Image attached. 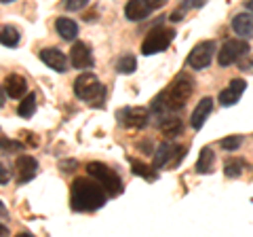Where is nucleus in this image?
<instances>
[{"instance_id": "6", "label": "nucleus", "mask_w": 253, "mask_h": 237, "mask_svg": "<svg viewBox=\"0 0 253 237\" xmlns=\"http://www.w3.org/2000/svg\"><path fill=\"white\" fill-rule=\"evenodd\" d=\"M249 55V43L247 38H236V41H226L221 45V49L217 53V61L221 68L232 66L234 61H241L243 58Z\"/></svg>"}, {"instance_id": "22", "label": "nucleus", "mask_w": 253, "mask_h": 237, "mask_svg": "<svg viewBox=\"0 0 253 237\" xmlns=\"http://www.w3.org/2000/svg\"><path fill=\"white\" fill-rule=\"evenodd\" d=\"M213 165H215V153L209 146H205L201 151V157L196 161V172L199 174H213Z\"/></svg>"}, {"instance_id": "31", "label": "nucleus", "mask_w": 253, "mask_h": 237, "mask_svg": "<svg viewBox=\"0 0 253 237\" xmlns=\"http://www.w3.org/2000/svg\"><path fill=\"white\" fill-rule=\"evenodd\" d=\"M148 2H150V6H152V9H161V6L167 4V0H148Z\"/></svg>"}, {"instance_id": "13", "label": "nucleus", "mask_w": 253, "mask_h": 237, "mask_svg": "<svg viewBox=\"0 0 253 237\" xmlns=\"http://www.w3.org/2000/svg\"><path fill=\"white\" fill-rule=\"evenodd\" d=\"M154 9L150 6L148 0H129L125 6V17L129 21H141L146 19Z\"/></svg>"}, {"instance_id": "29", "label": "nucleus", "mask_w": 253, "mask_h": 237, "mask_svg": "<svg viewBox=\"0 0 253 237\" xmlns=\"http://www.w3.org/2000/svg\"><path fill=\"white\" fill-rule=\"evenodd\" d=\"M205 2H207V0H186V2L179 6V11H181V13H186L188 9H199V6H203Z\"/></svg>"}, {"instance_id": "15", "label": "nucleus", "mask_w": 253, "mask_h": 237, "mask_svg": "<svg viewBox=\"0 0 253 237\" xmlns=\"http://www.w3.org/2000/svg\"><path fill=\"white\" fill-rule=\"evenodd\" d=\"M211 113H213V100L211 98H203L199 104H196L194 113H192V118H190L192 127L194 129H201L203 125H205V121L211 117Z\"/></svg>"}, {"instance_id": "25", "label": "nucleus", "mask_w": 253, "mask_h": 237, "mask_svg": "<svg viewBox=\"0 0 253 237\" xmlns=\"http://www.w3.org/2000/svg\"><path fill=\"white\" fill-rule=\"evenodd\" d=\"M0 45L17 47L19 45V32L13 26H2V28H0Z\"/></svg>"}, {"instance_id": "16", "label": "nucleus", "mask_w": 253, "mask_h": 237, "mask_svg": "<svg viewBox=\"0 0 253 237\" xmlns=\"http://www.w3.org/2000/svg\"><path fill=\"white\" fill-rule=\"evenodd\" d=\"M175 153H177V146L173 144V142H163V144L156 148V153H154V168L161 170L167 163H173Z\"/></svg>"}, {"instance_id": "19", "label": "nucleus", "mask_w": 253, "mask_h": 237, "mask_svg": "<svg viewBox=\"0 0 253 237\" xmlns=\"http://www.w3.org/2000/svg\"><path fill=\"white\" fill-rule=\"evenodd\" d=\"M129 163H131V172L135 174V176L148 180V182H154V180L158 178V170L154 168V165L150 168V165H146L144 161H139V159H129Z\"/></svg>"}, {"instance_id": "18", "label": "nucleus", "mask_w": 253, "mask_h": 237, "mask_svg": "<svg viewBox=\"0 0 253 237\" xmlns=\"http://www.w3.org/2000/svg\"><path fill=\"white\" fill-rule=\"evenodd\" d=\"M55 30H57V34L63 41H76V36H78V23L68 17L55 19Z\"/></svg>"}, {"instance_id": "10", "label": "nucleus", "mask_w": 253, "mask_h": 237, "mask_svg": "<svg viewBox=\"0 0 253 237\" xmlns=\"http://www.w3.org/2000/svg\"><path fill=\"white\" fill-rule=\"evenodd\" d=\"M15 170H17V184H26L38 174V161L30 155H21L15 161Z\"/></svg>"}, {"instance_id": "24", "label": "nucleus", "mask_w": 253, "mask_h": 237, "mask_svg": "<svg viewBox=\"0 0 253 237\" xmlns=\"http://www.w3.org/2000/svg\"><path fill=\"white\" fill-rule=\"evenodd\" d=\"M135 70H137V59L133 58L131 53L123 55V58L116 61V72L118 74H133Z\"/></svg>"}, {"instance_id": "7", "label": "nucleus", "mask_w": 253, "mask_h": 237, "mask_svg": "<svg viewBox=\"0 0 253 237\" xmlns=\"http://www.w3.org/2000/svg\"><path fill=\"white\" fill-rule=\"evenodd\" d=\"M213 55H215V43L213 41H201L199 45H194V49L188 53L186 58V66L192 70H203L211 66Z\"/></svg>"}, {"instance_id": "23", "label": "nucleus", "mask_w": 253, "mask_h": 237, "mask_svg": "<svg viewBox=\"0 0 253 237\" xmlns=\"http://www.w3.org/2000/svg\"><path fill=\"white\" fill-rule=\"evenodd\" d=\"M34 113H36V96L34 93H28V96H23V100L19 102L17 115L23 118H30V117H34Z\"/></svg>"}, {"instance_id": "30", "label": "nucleus", "mask_w": 253, "mask_h": 237, "mask_svg": "<svg viewBox=\"0 0 253 237\" xmlns=\"http://www.w3.org/2000/svg\"><path fill=\"white\" fill-rule=\"evenodd\" d=\"M9 178H11L9 168H4V165L0 163V184H6V182H9Z\"/></svg>"}, {"instance_id": "11", "label": "nucleus", "mask_w": 253, "mask_h": 237, "mask_svg": "<svg viewBox=\"0 0 253 237\" xmlns=\"http://www.w3.org/2000/svg\"><path fill=\"white\" fill-rule=\"evenodd\" d=\"M41 59L51 70H55V72H66V70L70 68L66 53H61L59 49H55V47H46V49H42L41 51Z\"/></svg>"}, {"instance_id": "36", "label": "nucleus", "mask_w": 253, "mask_h": 237, "mask_svg": "<svg viewBox=\"0 0 253 237\" xmlns=\"http://www.w3.org/2000/svg\"><path fill=\"white\" fill-rule=\"evenodd\" d=\"M0 2H15V0H0Z\"/></svg>"}, {"instance_id": "32", "label": "nucleus", "mask_w": 253, "mask_h": 237, "mask_svg": "<svg viewBox=\"0 0 253 237\" xmlns=\"http://www.w3.org/2000/svg\"><path fill=\"white\" fill-rule=\"evenodd\" d=\"M4 102H6V89L4 85H0V106H4Z\"/></svg>"}, {"instance_id": "2", "label": "nucleus", "mask_w": 253, "mask_h": 237, "mask_svg": "<svg viewBox=\"0 0 253 237\" xmlns=\"http://www.w3.org/2000/svg\"><path fill=\"white\" fill-rule=\"evenodd\" d=\"M192 91H194V78L190 74H186V72L177 74L167 89H165L163 93H158V96L154 98L152 113L165 115L167 110H181L188 104Z\"/></svg>"}, {"instance_id": "28", "label": "nucleus", "mask_w": 253, "mask_h": 237, "mask_svg": "<svg viewBox=\"0 0 253 237\" xmlns=\"http://www.w3.org/2000/svg\"><path fill=\"white\" fill-rule=\"evenodd\" d=\"M63 4H66L68 11H81L89 4V0H63Z\"/></svg>"}, {"instance_id": "35", "label": "nucleus", "mask_w": 253, "mask_h": 237, "mask_svg": "<svg viewBox=\"0 0 253 237\" xmlns=\"http://www.w3.org/2000/svg\"><path fill=\"white\" fill-rule=\"evenodd\" d=\"M247 9L253 13V0H249V2H247Z\"/></svg>"}, {"instance_id": "12", "label": "nucleus", "mask_w": 253, "mask_h": 237, "mask_svg": "<svg viewBox=\"0 0 253 237\" xmlns=\"http://www.w3.org/2000/svg\"><path fill=\"white\" fill-rule=\"evenodd\" d=\"M245 89H247V83H245L243 78H234V81L228 83L226 89L219 93V104L221 106H234L236 102L241 100Z\"/></svg>"}, {"instance_id": "20", "label": "nucleus", "mask_w": 253, "mask_h": 237, "mask_svg": "<svg viewBox=\"0 0 253 237\" xmlns=\"http://www.w3.org/2000/svg\"><path fill=\"white\" fill-rule=\"evenodd\" d=\"M158 127H161V131L165 133V136H175V133H179L181 129H184V123H181L179 117L163 115L161 123H158Z\"/></svg>"}, {"instance_id": "34", "label": "nucleus", "mask_w": 253, "mask_h": 237, "mask_svg": "<svg viewBox=\"0 0 253 237\" xmlns=\"http://www.w3.org/2000/svg\"><path fill=\"white\" fill-rule=\"evenodd\" d=\"M6 233H9V227H6V225H2V223H0V235H6Z\"/></svg>"}, {"instance_id": "17", "label": "nucleus", "mask_w": 253, "mask_h": 237, "mask_svg": "<svg viewBox=\"0 0 253 237\" xmlns=\"http://www.w3.org/2000/svg\"><path fill=\"white\" fill-rule=\"evenodd\" d=\"M232 30L241 38H253V15L251 13H239L232 19Z\"/></svg>"}, {"instance_id": "9", "label": "nucleus", "mask_w": 253, "mask_h": 237, "mask_svg": "<svg viewBox=\"0 0 253 237\" xmlns=\"http://www.w3.org/2000/svg\"><path fill=\"white\" fill-rule=\"evenodd\" d=\"M70 64L78 70H86L93 66V51L91 47L83 43V41H76L72 45V49H70Z\"/></svg>"}, {"instance_id": "14", "label": "nucleus", "mask_w": 253, "mask_h": 237, "mask_svg": "<svg viewBox=\"0 0 253 237\" xmlns=\"http://www.w3.org/2000/svg\"><path fill=\"white\" fill-rule=\"evenodd\" d=\"M4 89L6 96L13 100H21L28 93V81L21 74H9L4 78Z\"/></svg>"}, {"instance_id": "21", "label": "nucleus", "mask_w": 253, "mask_h": 237, "mask_svg": "<svg viewBox=\"0 0 253 237\" xmlns=\"http://www.w3.org/2000/svg\"><path fill=\"white\" fill-rule=\"evenodd\" d=\"M247 168H249V163L245 161L243 157H230V159H226V163H224V174L228 178H239Z\"/></svg>"}, {"instance_id": "27", "label": "nucleus", "mask_w": 253, "mask_h": 237, "mask_svg": "<svg viewBox=\"0 0 253 237\" xmlns=\"http://www.w3.org/2000/svg\"><path fill=\"white\" fill-rule=\"evenodd\" d=\"M0 151H6V153H13V151H23V144H21V142H15V140L0 138Z\"/></svg>"}, {"instance_id": "5", "label": "nucleus", "mask_w": 253, "mask_h": 237, "mask_svg": "<svg viewBox=\"0 0 253 237\" xmlns=\"http://www.w3.org/2000/svg\"><path fill=\"white\" fill-rule=\"evenodd\" d=\"M173 38H175V32L171 28H163V26L152 28L148 32V36L144 38V43H141V53L144 55L163 53L173 43Z\"/></svg>"}, {"instance_id": "4", "label": "nucleus", "mask_w": 253, "mask_h": 237, "mask_svg": "<svg viewBox=\"0 0 253 237\" xmlns=\"http://www.w3.org/2000/svg\"><path fill=\"white\" fill-rule=\"evenodd\" d=\"M86 174H89L91 178L97 180V182L106 188V193L110 197L123 195V191H125L123 178L118 176V174L110 168V165L101 163V161H91V163H86Z\"/></svg>"}, {"instance_id": "26", "label": "nucleus", "mask_w": 253, "mask_h": 237, "mask_svg": "<svg viewBox=\"0 0 253 237\" xmlns=\"http://www.w3.org/2000/svg\"><path fill=\"white\" fill-rule=\"evenodd\" d=\"M241 144H243V136H228L219 140V146L224 151H239Z\"/></svg>"}, {"instance_id": "1", "label": "nucleus", "mask_w": 253, "mask_h": 237, "mask_svg": "<svg viewBox=\"0 0 253 237\" xmlns=\"http://www.w3.org/2000/svg\"><path fill=\"white\" fill-rule=\"evenodd\" d=\"M108 193L95 178H76L70 188V205L74 212H95L104 208Z\"/></svg>"}, {"instance_id": "3", "label": "nucleus", "mask_w": 253, "mask_h": 237, "mask_svg": "<svg viewBox=\"0 0 253 237\" xmlns=\"http://www.w3.org/2000/svg\"><path fill=\"white\" fill-rule=\"evenodd\" d=\"M74 93L78 100L83 102H89L93 106H104V100H106V87L99 83V78L91 74V72H84L81 74L74 81Z\"/></svg>"}, {"instance_id": "33", "label": "nucleus", "mask_w": 253, "mask_h": 237, "mask_svg": "<svg viewBox=\"0 0 253 237\" xmlns=\"http://www.w3.org/2000/svg\"><path fill=\"white\" fill-rule=\"evenodd\" d=\"M0 216H9V210L4 208V203H2V201H0Z\"/></svg>"}, {"instance_id": "8", "label": "nucleus", "mask_w": 253, "mask_h": 237, "mask_svg": "<svg viewBox=\"0 0 253 237\" xmlns=\"http://www.w3.org/2000/svg\"><path fill=\"white\" fill-rule=\"evenodd\" d=\"M118 121L129 129H144L150 121V110L141 106H129L118 110Z\"/></svg>"}]
</instances>
